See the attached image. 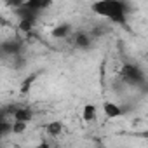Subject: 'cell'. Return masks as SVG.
Wrapping results in <instances>:
<instances>
[{
    "label": "cell",
    "mask_w": 148,
    "mask_h": 148,
    "mask_svg": "<svg viewBox=\"0 0 148 148\" xmlns=\"http://www.w3.org/2000/svg\"><path fill=\"white\" fill-rule=\"evenodd\" d=\"M92 11L96 14L110 19V21H115V23H122L125 14H127L125 4L119 2V0H101V2H94Z\"/></svg>",
    "instance_id": "cell-1"
},
{
    "label": "cell",
    "mask_w": 148,
    "mask_h": 148,
    "mask_svg": "<svg viewBox=\"0 0 148 148\" xmlns=\"http://www.w3.org/2000/svg\"><path fill=\"white\" fill-rule=\"evenodd\" d=\"M120 73H122V79L129 84H141L145 80V73L132 64H125Z\"/></svg>",
    "instance_id": "cell-2"
},
{
    "label": "cell",
    "mask_w": 148,
    "mask_h": 148,
    "mask_svg": "<svg viewBox=\"0 0 148 148\" xmlns=\"http://www.w3.org/2000/svg\"><path fill=\"white\" fill-rule=\"evenodd\" d=\"M103 112H105L106 119H119V117L124 115V108L115 101H105L103 103Z\"/></svg>",
    "instance_id": "cell-3"
},
{
    "label": "cell",
    "mask_w": 148,
    "mask_h": 148,
    "mask_svg": "<svg viewBox=\"0 0 148 148\" xmlns=\"http://www.w3.org/2000/svg\"><path fill=\"white\" fill-rule=\"evenodd\" d=\"M82 120L86 124H94L98 120V106L94 103H87L82 108Z\"/></svg>",
    "instance_id": "cell-4"
},
{
    "label": "cell",
    "mask_w": 148,
    "mask_h": 148,
    "mask_svg": "<svg viewBox=\"0 0 148 148\" xmlns=\"http://www.w3.org/2000/svg\"><path fill=\"white\" fill-rule=\"evenodd\" d=\"M33 119V112L30 108H16L14 112V122H25L28 124Z\"/></svg>",
    "instance_id": "cell-5"
},
{
    "label": "cell",
    "mask_w": 148,
    "mask_h": 148,
    "mask_svg": "<svg viewBox=\"0 0 148 148\" xmlns=\"http://www.w3.org/2000/svg\"><path fill=\"white\" fill-rule=\"evenodd\" d=\"M70 33H71V26H70L68 23H64V25H59V26H56V28L51 32V35H52L54 38H66Z\"/></svg>",
    "instance_id": "cell-6"
},
{
    "label": "cell",
    "mask_w": 148,
    "mask_h": 148,
    "mask_svg": "<svg viewBox=\"0 0 148 148\" xmlns=\"http://www.w3.org/2000/svg\"><path fill=\"white\" fill-rule=\"evenodd\" d=\"M45 131H47V134H49V136L58 138V136L63 132V124H61L59 120H51V122L45 125Z\"/></svg>",
    "instance_id": "cell-7"
},
{
    "label": "cell",
    "mask_w": 148,
    "mask_h": 148,
    "mask_svg": "<svg viewBox=\"0 0 148 148\" xmlns=\"http://www.w3.org/2000/svg\"><path fill=\"white\" fill-rule=\"evenodd\" d=\"M89 44H91L89 35L84 33V32H80V33L77 35V45H79V47H89Z\"/></svg>",
    "instance_id": "cell-8"
},
{
    "label": "cell",
    "mask_w": 148,
    "mask_h": 148,
    "mask_svg": "<svg viewBox=\"0 0 148 148\" xmlns=\"http://www.w3.org/2000/svg\"><path fill=\"white\" fill-rule=\"evenodd\" d=\"M9 134H11V124L5 122L4 119H0V139H4Z\"/></svg>",
    "instance_id": "cell-9"
},
{
    "label": "cell",
    "mask_w": 148,
    "mask_h": 148,
    "mask_svg": "<svg viewBox=\"0 0 148 148\" xmlns=\"http://www.w3.org/2000/svg\"><path fill=\"white\" fill-rule=\"evenodd\" d=\"M26 129H28V124H25V122H14V124H11V132H14V134H21Z\"/></svg>",
    "instance_id": "cell-10"
},
{
    "label": "cell",
    "mask_w": 148,
    "mask_h": 148,
    "mask_svg": "<svg viewBox=\"0 0 148 148\" xmlns=\"http://www.w3.org/2000/svg\"><path fill=\"white\" fill-rule=\"evenodd\" d=\"M4 51L9 52V54H16L19 51V45H14V44H5L4 45Z\"/></svg>",
    "instance_id": "cell-11"
},
{
    "label": "cell",
    "mask_w": 148,
    "mask_h": 148,
    "mask_svg": "<svg viewBox=\"0 0 148 148\" xmlns=\"http://www.w3.org/2000/svg\"><path fill=\"white\" fill-rule=\"evenodd\" d=\"M32 148H51L45 141H42V143H38V145H35V146H32Z\"/></svg>",
    "instance_id": "cell-12"
}]
</instances>
